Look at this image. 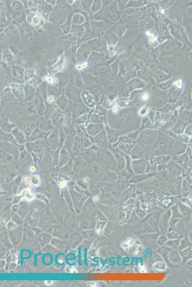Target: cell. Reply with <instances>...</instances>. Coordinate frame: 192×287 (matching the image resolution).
<instances>
[{
    "label": "cell",
    "instance_id": "obj_1",
    "mask_svg": "<svg viewBox=\"0 0 192 287\" xmlns=\"http://www.w3.org/2000/svg\"><path fill=\"white\" fill-rule=\"evenodd\" d=\"M172 216L171 209L168 210L164 213H161L158 224L159 231L163 234H166L168 232L169 223Z\"/></svg>",
    "mask_w": 192,
    "mask_h": 287
},
{
    "label": "cell",
    "instance_id": "obj_2",
    "mask_svg": "<svg viewBox=\"0 0 192 287\" xmlns=\"http://www.w3.org/2000/svg\"><path fill=\"white\" fill-rule=\"evenodd\" d=\"M159 235L158 233H148L141 235L140 238L144 246L149 248H153V247H157L158 246L156 241Z\"/></svg>",
    "mask_w": 192,
    "mask_h": 287
},
{
    "label": "cell",
    "instance_id": "obj_3",
    "mask_svg": "<svg viewBox=\"0 0 192 287\" xmlns=\"http://www.w3.org/2000/svg\"><path fill=\"white\" fill-rule=\"evenodd\" d=\"M161 214L159 212H151L147 214L144 218V221L147 223L148 224L154 229L155 230L158 229V224L159 222L160 217Z\"/></svg>",
    "mask_w": 192,
    "mask_h": 287
},
{
    "label": "cell",
    "instance_id": "obj_4",
    "mask_svg": "<svg viewBox=\"0 0 192 287\" xmlns=\"http://www.w3.org/2000/svg\"><path fill=\"white\" fill-rule=\"evenodd\" d=\"M168 257L170 262L173 265H178L183 263L182 257L177 250L171 249L169 251Z\"/></svg>",
    "mask_w": 192,
    "mask_h": 287
},
{
    "label": "cell",
    "instance_id": "obj_5",
    "mask_svg": "<svg viewBox=\"0 0 192 287\" xmlns=\"http://www.w3.org/2000/svg\"><path fill=\"white\" fill-rule=\"evenodd\" d=\"M138 19V13L134 9L126 10L123 17V19L128 23H135Z\"/></svg>",
    "mask_w": 192,
    "mask_h": 287
},
{
    "label": "cell",
    "instance_id": "obj_6",
    "mask_svg": "<svg viewBox=\"0 0 192 287\" xmlns=\"http://www.w3.org/2000/svg\"><path fill=\"white\" fill-rule=\"evenodd\" d=\"M171 250V248L166 246L159 247L156 250L157 253H158L162 257L167 266L170 267H172L173 265H174L173 264H171V263L169 261V260H168V257L169 251Z\"/></svg>",
    "mask_w": 192,
    "mask_h": 287
},
{
    "label": "cell",
    "instance_id": "obj_7",
    "mask_svg": "<svg viewBox=\"0 0 192 287\" xmlns=\"http://www.w3.org/2000/svg\"><path fill=\"white\" fill-rule=\"evenodd\" d=\"M177 41H169L165 44L162 47V52L166 54L174 53L177 49Z\"/></svg>",
    "mask_w": 192,
    "mask_h": 287
},
{
    "label": "cell",
    "instance_id": "obj_8",
    "mask_svg": "<svg viewBox=\"0 0 192 287\" xmlns=\"http://www.w3.org/2000/svg\"><path fill=\"white\" fill-rule=\"evenodd\" d=\"M177 204L180 212L183 215V217H191L192 214V208L181 202H179Z\"/></svg>",
    "mask_w": 192,
    "mask_h": 287
},
{
    "label": "cell",
    "instance_id": "obj_9",
    "mask_svg": "<svg viewBox=\"0 0 192 287\" xmlns=\"http://www.w3.org/2000/svg\"><path fill=\"white\" fill-rule=\"evenodd\" d=\"M162 64L166 68H175L177 67V59L174 57H168L162 59Z\"/></svg>",
    "mask_w": 192,
    "mask_h": 287
},
{
    "label": "cell",
    "instance_id": "obj_10",
    "mask_svg": "<svg viewBox=\"0 0 192 287\" xmlns=\"http://www.w3.org/2000/svg\"><path fill=\"white\" fill-rule=\"evenodd\" d=\"M154 78L158 82H162L168 80L171 77V76L167 74L162 70H158L155 71L154 73Z\"/></svg>",
    "mask_w": 192,
    "mask_h": 287
},
{
    "label": "cell",
    "instance_id": "obj_11",
    "mask_svg": "<svg viewBox=\"0 0 192 287\" xmlns=\"http://www.w3.org/2000/svg\"><path fill=\"white\" fill-rule=\"evenodd\" d=\"M179 252L182 257L183 263L186 264L187 262L192 258V247H189Z\"/></svg>",
    "mask_w": 192,
    "mask_h": 287
},
{
    "label": "cell",
    "instance_id": "obj_12",
    "mask_svg": "<svg viewBox=\"0 0 192 287\" xmlns=\"http://www.w3.org/2000/svg\"><path fill=\"white\" fill-rule=\"evenodd\" d=\"M189 247H192V243L189 241L188 235H186L180 239V245L177 250L178 251H182Z\"/></svg>",
    "mask_w": 192,
    "mask_h": 287
},
{
    "label": "cell",
    "instance_id": "obj_13",
    "mask_svg": "<svg viewBox=\"0 0 192 287\" xmlns=\"http://www.w3.org/2000/svg\"><path fill=\"white\" fill-rule=\"evenodd\" d=\"M170 209L172 212V216H171V219H181L183 218V216L182 214H181L179 210L178 204H176L172 206Z\"/></svg>",
    "mask_w": 192,
    "mask_h": 287
},
{
    "label": "cell",
    "instance_id": "obj_14",
    "mask_svg": "<svg viewBox=\"0 0 192 287\" xmlns=\"http://www.w3.org/2000/svg\"><path fill=\"white\" fill-rule=\"evenodd\" d=\"M110 19L113 21H117L120 18V12L117 8V6H114L110 8L109 14Z\"/></svg>",
    "mask_w": 192,
    "mask_h": 287
},
{
    "label": "cell",
    "instance_id": "obj_15",
    "mask_svg": "<svg viewBox=\"0 0 192 287\" xmlns=\"http://www.w3.org/2000/svg\"><path fill=\"white\" fill-rule=\"evenodd\" d=\"M166 265L165 261H158L154 263L153 268L156 271H165L166 269Z\"/></svg>",
    "mask_w": 192,
    "mask_h": 287
},
{
    "label": "cell",
    "instance_id": "obj_16",
    "mask_svg": "<svg viewBox=\"0 0 192 287\" xmlns=\"http://www.w3.org/2000/svg\"><path fill=\"white\" fill-rule=\"evenodd\" d=\"M180 243V239H168L165 246L169 247L173 249L177 250Z\"/></svg>",
    "mask_w": 192,
    "mask_h": 287
},
{
    "label": "cell",
    "instance_id": "obj_17",
    "mask_svg": "<svg viewBox=\"0 0 192 287\" xmlns=\"http://www.w3.org/2000/svg\"><path fill=\"white\" fill-rule=\"evenodd\" d=\"M172 84L179 90H182L185 87V81L183 79L180 78L175 79L172 82Z\"/></svg>",
    "mask_w": 192,
    "mask_h": 287
},
{
    "label": "cell",
    "instance_id": "obj_18",
    "mask_svg": "<svg viewBox=\"0 0 192 287\" xmlns=\"http://www.w3.org/2000/svg\"><path fill=\"white\" fill-rule=\"evenodd\" d=\"M168 240V238L166 235L162 234L161 235H160L158 236L156 243L158 247H163L165 246L166 243Z\"/></svg>",
    "mask_w": 192,
    "mask_h": 287
},
{
    "label": "cell",
    "instance_id": "obj_19",
    "mask_svg": "<svg viewBox=\"0 0 192 287\" xmlns=\"http://www.w3.org/2000/svg\"><path fill=\"white\" fill-rule=\"evenodd\" d=\"M186 279L189 285L192 286V267L186 266Z\"/></svg>",
    "mask_w": 192,
    "mask_h": 287
},
{
    "label": "cell",
    "instance_id": "obj_20",
    "mask_svg": "<svg viewBox=\"0 0 192 287\" xmlns=\"http://www.w3.org/2000/svg\"><path fill=\"white\" fill-rule=\"evenodd\" d=\"M168 239H181L183 238L182 235L178 233L175 231H170L166 233Z\"/></svg>",
    "mask_w": 192,
    "mask_h": 287
},
{
    "label": "cell",
    "instance_id": "obj_21",
    "mask_svg": "<svg viewBox=\"0 0 192 287\" xmlns=\"http://www.w3.org/2000/svg\"><path fill=\"white\" fill-rule=\"evenodd\" d=\"M21 196L22 198L27 199L28 201H31L34 199L35 196L30 193V190L28 189H25L22 192Z\"/></svg>",
    "mask_w": 192,
    "mask_h": 287
},
{
    "label": "cell",
    "instance_id": "obj_22",
    "mask_svg": "<svg viewBox=\"0 0 192 287\" xmlns=\"http://www.w3.org/2000/svg\"><path fill=\"white\" fill-rule=\"evenodd\" d=\"M145 222L143 223V224H142V230L144 232L146 233V234L148 233H153V232H156V230H155L153 228L150 224H148L146 222L144 221Z\"/></svg>",
    "mask_w": 192,
    "mask_h": 287
},
{
    "label": "cell",
    "instance_id": "obj_23",
    "mask_svg": "<svg viewBox=\"0 0 192 287\" xmlns=\"http://www.w3.org/2000/svg\"><path fill=\"white\" fill-rule=\"evenodd\" d=\"M134 212H132L131 215H129V216L128 218L127 223H129V224L135 223L136 222L138 221V220L139 219V217L137 216V215L135 214V212L134 213Z\"/></svg>",
    "mask_w": 192,
    "mask_h": 287
},
{
    "label": "cell",
    "instance_id": "obj_24",
    "mask_svg": "<svg viewBox=\"0 0 192 287\" xmlns=\"http://www.w3.org/2000/svg\"><path fill=\"white\" fill-rule=\"evenodd\" d=\"M135 214L137 215V216L139 217V219H143L145 217L147 214V213L145 212L142 208H138L136 209L135 210Z\"/></svg>",
    "mask_w": 192,
    "mask_h": 287
},
{
    "label": "cell",
    "instance_id": "obj_25",
    "mask_svg": "<svg viewBox=\"0 0 192 287\" xmlns=\"http://www.w3.org/2000/svg\"><path fill=\"white\" fill-rule=\"evenodd\" d=\"M145 36L148 38L149 40L152 39V38H155V35L154 33L150 29H146L144 32Z\"/></svg>",
    "mask_w": 192,
    "mask_h": 287
},
{
    "label": "cell",
    "instance_id": "obj_26",
    "mask_svg": "<svg viewBox=\"0 0 192 287\" xmlns=\"http://www.w3.org/2000/svg\"><path fill=\"white\" fill-rule=\"evenodd\" d=\"M172 82H173V81H172V80L165 81V82H162L163 83L160 84L159 86L163 89H166L168 87H170L172 84Z\"/></svg>",
    "mask_w": 192,
    "mask_h": 287
},
{
    "label": "cell",
    "instance_id": "obj_27",
    "mask_svg": "<svg viewBox=\"0 0 192 287\" xmlns=\"http://www.w3.org/2000/svg\"><path fill=\"white\" fill-rule=\"evenodd\" d=\"M150 98V95L147 92H144L141 94V101L143 102L147 101Z\"/></svg>",
    "mask_w": 192,
    "mask_h": 287
},
{
    "label": "cell",
    "instance_id": "obj_28",
    "mask_svg": "<svg viewBox=\"0 0 192 287\" xmlns=\"http://www.w3.org/2000/svg\"><path fill=\"white\" fill-rule=\"evenodd\" d=\"M148 111V108L146 107H144L141 109L140 112H139V114L141 116H145L147 114Z\"/></svg>",
    "mask_w": 192,
    "mask_h": 287
},
{
    "label": "cell",
    "instance_id": "obj_29",
    "mask_svg": "<svg viewBox=\"0 0 192 287\" xmlns=\"http://www.w3.org/2000/svg\"><path fill=\"white\" fill-rule=\"evenodd\" d=\"M181 202H182V203H184V204H186V205H187V206L190 207L192 208V202H191V200L189 199V198L188 199H183V200H182Z\"/></svg>",
    "mask_w": 192,
    "mask_h": 287
},
{
    "label": "cell",
    "instance_id": "obj_30",
    "mask_svg": "<svg viewBox=\"0 0 192 287\" xmlns=\"http://www.w3.org/2000/svg\"><path fill=\"white\" fill-rule=\"evenodd\" d=\"M32 182L34 185H39L40 183L39 180V179H38V178H37L36 177H33L31 183H32Z\"/></svg>",
    "mask_w": 192,
    "mask_h": 287
},
{
    "label": "cell",
    "instance_id": "obj_31",
    "mask_svg": "<svg viewBox=\"0 0 192 287\" xmlns=\"http://www.w3.org/2000/svg\"><path fill=\"white\" fill-rule=\"evenodd\" d=\"M149 43H150V44H151L152 46L154 47V46L157 45V40L155 39V38H152V39L149 40Z\"/></svg>",
    "mask_w": 192,
    "mask_h": 287
},
{
    "label": "cell",
    "instance_id": "obj_32",
    "mask_svg": "<svg viewBox=\"0 0 192 287\" xmlns=\"http://www.w3.org/2000/svg\"><path fill=\"white\" fill-rule=\"evenodd\" d=\"M187 235H188L189 241L191 242V243H192V229L189 230L188 234H187Z\"/></svg>",
    "mask_w": 192,
    "mask_h": 287
},
{
    "label": "cell",
    "instance_id": "obj_33",
    "mask_svg": "<svg viewBox=\"0 0 192 287\" xmlns=\"http://www.w3.org/2000/svg\"><path fill=\"white\" fill-rule=\"evenodd\" d=\"M186 265L189 267H192V258L186 263Z\"/></svg>",
    "mask_w": 192,
    "mask_h": 287
},
{
    "label": "cell",
    "instance_id": "obj_34",
    "mask_svg": "<svg viewBox=\"0 0 192 287\" xmlns=\"http://www.w3.org/2000/svg\"><path fill=\"white\" fill-rule=\"evenodd\" d=\"M53 283V281H45V284L48 286L52 285Z\"/></svg>",
    "mask_w": 192,
    "mask_h": 287
},
{
    "label": "cell",
    "instance_id": "obj_35",
    "mask_svg": "<svg viewBox=\"0 0 192 287\" xmlns=\"http://www.w3.org/2000/svg\"><path fill=\"white\" fill-rule=\"evenodd\" d=\"M66 184H67V182H66V181L62 182L61 183H60V187L61 188H64V187L66 186Z\"/></svg>",
    "mask_w": 192,
    "mask_h": 287
},
{
    "label": "cell",
    "instance_id": "obj_36",
    "mask_svg": "<svg viewBox=\"0 0 192 287\" xmlns=\"http://www.w3.org/2000/svg\"><path fill=\"white\" fill-rule=\"evenodd\" d=\"M93 200H94V201H95V202H98V201H99V197H98V196H95V197H94Z\"/></svg>",
    "mask_w": 192,
    "mask_h": 287
},
{
    "label": "cell",
    "instance_id": "obj_37",
    "mask_svg": "<svg viewBox=\"0 0 192 287\" xmlns=\"http://www.w3.org/2000/svg\"><path fill=\"white\" fill-rule=\"evenodd\" d=\"M71 273H78V271H76L74 268H73V269L71 270Z\"/></svg>",
    "mask_w": 192,
    "mask_h": 287
},
{
    "label": "cell",
    "instance_id": "obj_38",
    "mask_svg": "<svg viewBox=\"0 0 192 287\" xmlns=\"http://www.w3.org/2000/svg\"><path fill=\"white\" fill-rule=\"evenodd\" d=\"M90 285L92 286V287H95V286H96V283L94 282H92L90 283Z\"/></svg>",
    "mask_w": 192,
    "mask_h": 287
},
{
    "label": "cell",
    "instance_id": "obj_39",
    "mask_svg": "<svg viewBox=\"0 0 192 287\" xmlns=\"http://www.w3.org/2000/svg\"><path fill=\"white\" fill-rule=\"evenodd\" d=\"M190 225H191V228H192V214L191 215V217H190Z\"/></svg>",
    "mask_w": 192,
    "mask_h": 287
},
{
    "label": "cell",
    "instance_id": "obj_40",
    "mask_svg": "<svg viewBox=\"0 0 192 287\" xmlns=\"http://www.w3.org/2000/svg\"><path fill=\"white\" fill-rule=\"evenodd\" d=\"M88 179L87 178H85V179H84V181L86 182H87L88 181Z\"/></svg>",
    "mask_w": 192,
    "mask_h": 287
},
{
    "label": "cell",
    "instance_id": "obj_41",
    "mask_svg": "<svg viewBox=\"0 0 192 287\" xmlns=\"http://www.w3.org/2000/svg\"><path fill=\"white\" fill-rule=\"evenodd\" d=\"M59 263H62L63 262V260H59Z\"/></svg>",
    "mask_w": 192,
    "mask_h": 287
}]
</instances>
